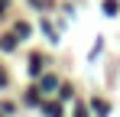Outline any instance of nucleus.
I'll use <instances>...</instances> for the list:
<instances>
[{"label":"nucleus","instance_id":"1","mask_svg":"<svg viewBox=\"0 0 120 117\" xmlns=\"http://www.w3.org/2000/svg\"><path fill=\"white\" fill-rule=\"evenodd\" d=\"M91 107H94V114H98V117H107V114H110V104H107V101H101V98L91 101Z\"/></svg>","mask_w":120,"mask_h":117},{"label":"nucleus","instance_id":"2","mask_svg":"<svg viewBox=\"0 0 120 117\" xmlns=\"http://www.w3.org/2000/svg\"><path fill=\"white\" fill-rule=\"evenodd\" d=\"M39 88H42V91H55V88H59V78H55V75H45Z\"/></svg>","mask_w":120,"mask_h":117},{"label":"nucleus","instance_id":"3","mask_svg":"<svg viewBox=\"0 0 120 117\" xmlns=\"http://www.w3.org/2000/svg\"><path fill=\"white\" fill-rule=\"evenodd\" d=\"M29 72H33V75L42 72V55H29Z\"/></svg>","mask_w":120,"mask_h":117},{"label":"nucleus","instance_id":"4","mask_svg":"<svg viewBox=\"0 0 120 117\" xmlns=\"http://www.w3.org/2000/svg\"><path fill=\"white\" fill-rule=\"evenodd\" d=\"M16 39H20L16 33H13V36H3V39H0V49H7V52H10V49L16 46Z\"/></svg>","mask_w":120,"mask_h":117},{"label":"nucleus","instance_id":"5","mask_svg":"<svg viewBox=\"0 0 120 117\" xmlns=\"http://www.w3.org/2000/svg\"><path fill=\"white\" fill-rule=\"evenodd\" d=\"M117 10H120V7H117V0H104V13H107V16H114Z\"/></svg>","mask_w":120,"mask_h":117},{"label":"nucleus","instance_id":"6","mask_svg":"<svg viewBox=\"0 0 120 117\" xmlns=\"http://www.w3.org/2000/svg\"><path fill=\"white\" fill-rule=\"evenodd\" d=\"M13 33H16L20 39H26V36H29V23H16V29H13Z\"/></svg>","mask_w":120,"mask_h":117},{"label":"nucleus","instance_id":"7","mask_svg":"<svg viewBox=\"0 0 120 117\" xmlns=\"http://www.w3.org/2000/svg\"><path fill=\"white\" fill-rule=\"evenodd\" d=\"M29 3H33L36 10H49V7H52V0H29Z\"/></svg>","mask_w":120,"mask_h":117},{"label":"nucleus","instance_id":"8","mask_svg":"<svg viewBox=\"0 0 120 117\" xmlns=\"http://www.w3.org/2000/svg\"><path fill=\"white\" fill-rule=\"evenodd\" d=\"M45 114H49V117H59V104H49V107H45Z\"/></svg>","mask_w":120,"mask_h":117},{"label":"nucleus","instance_id":"9","mask_svg":"<svg viewBox=\"0 0 120 117\" xmlns=\"http://www.w3.org/2000/svg\"><path fill=\"white\" fill-rule=\"evenodd\" d=\"M3 85H7V72L0 68V88H3Z\"/></svg>","mask_w":120,"mask_h":117},{"label":"nucleus","instance_id":"10","mask_svg":"<svg viewBox=\"0 0 120 117\" xmlns=\"http://www.w3.org/2000/svg\"><path fill=\"white\" fill-rule=\"evenodd\" d=\"M3 10H7V0H0V13H3Z\"/></svg>","mask_w":120,"mask_h":117}]
</instances>
